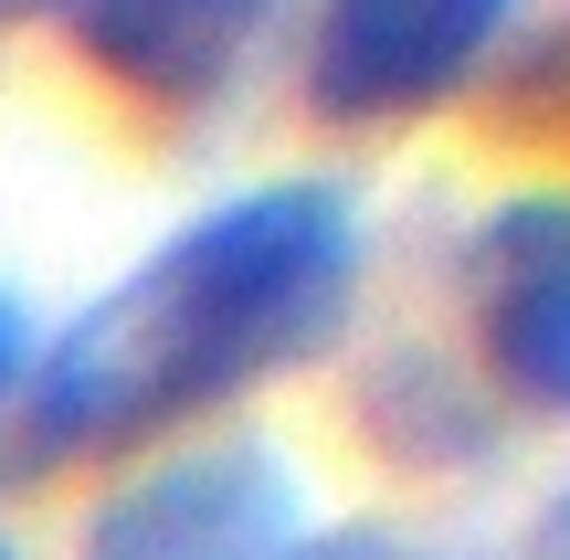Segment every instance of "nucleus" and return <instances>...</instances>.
I'll return each instance as SVG.
<instances>
[{"label":"nucleus","instance_id":"obj_10","mask_svg":"<svg viewBox=\"0 0 570 560\" xmlns=\"http://www.w3.org/2000/svg\"><path fill=\"white\" fill-rule=\"evenodd\" d=\"M0 560H21V550H11V540H0Z\"/></svg>","mask_w":570,"mask_h":560},{"label":"nucleus","instance_id":"obj_6","mask_svg":"<svg viewBox=\"0 0 570 560\" xmlns=\"http://www.w3.org/2000/svg\"><path fill=\"white\" fill-rule=\"evenodd\" d=\"M306 560H433V550H412V540H381V529H348V540H317Z\"/></svg>","mask_w":570,"mask_h":560},{"label":"nucleus","instance_id":"obj_5","mask_svg":"<svg viewBox=\"0 0 570 560\" xmlns=\"http://www.w3.org/2000/svg\"><path fill=\"white\" fill-rule=\"evenodd\" d=\"M285 0H75V42L96 75L148 106H202L254 63Z\"/></svg>","mask_w":570,"mask_h":560},{"label":"nucleus","instance_id":"obj_7","mask_svg":"<svg viewBox=\"0 0 570 560\" xmlns=\"http://www.w3.org/2000/svg\"><path fill=\"white\" fill-rule=\"evenodd\" d=\"M21 338L32 328H21V307L0 296V413H11V392H21Z\"/></svg>","mask_w":570,"mask_h":560},{"label":"nucleus","instance_id":"obj_4","mask_svg":"<svg viewBox=\"0 0 570 560\" xmlns=\"http://www.w3.org/2000/svg\"><path fill=\"white\" fill-rule=\"evenodd\" d=\"M475 350L539 413H570V190H508L465 244Z\"/></svg>","mask_w":570,"mask_h":560},{"label":"nucleus","instance_id":"obj_8","mask_svg":"<svg viewBox=\"0 0 570 560\" xmlns=\"http://www.w3.org/2000/svg\"><path fill=\"white\" fill-rule=\"evenodd\" d=\"M518 560H570V487H560V498H550V519H539V540H529V550H518Z\"/></svg>","mask_w":570,"mask_h":560},{"label":"nucleus","instance_id":"obj_9","mask_svg":"<svg viewBox=\"0 0 570 560\" xmlns=\"http://www.w3.org/2000/svg\"><path fill=\"white\" fill-rule=\"evenodd\" d=\"M0 11H53V0H0Z\"/></svg>","mask_w":570,"mask_h":560},{"label":"nucleus","instance_id":"obj_2","mask_svg":"<svg viewBox=\"0 0 570 560\" xmlns=\"http://www.w3.org/2000/svg\"><path fill=\"white\" fill-rule=\"evenodd\" d=\"M306 487L265 434H212L127 477L85 519V560H306Z\"/></svg>","mask_w":570,"mask_h":560},{"label":"nucleus","instance_id":"obj_3","mask_svg":"<svg viewBox=\"0 0 570 560\" xmlns=\"http://www.w3.org/2000/svg\"><path fill=\"white\" fill-rule=\"evenodd\" d=\"M518 0H317L306 32V106L338 127H391L475 85Z\"/></svg>","mask_w":570,"mask_h":560},{"label":"nucleus","instance_id":"obj_1","mask_svg":"<svg viewBox=\"0 0 570 560\" xmlns=\"http://www.w3.org/2000/svg\"><path fill=\"white\" fill-rule=\"evenodd\" d=\"M360 202L338 180H265L244 202L180 223L148 265H127L53 350L32 360V455H117L244 402L338 338L360 296Z\"/></svg>","mask_w":570,"mask_h":560}]
</instances>
